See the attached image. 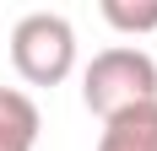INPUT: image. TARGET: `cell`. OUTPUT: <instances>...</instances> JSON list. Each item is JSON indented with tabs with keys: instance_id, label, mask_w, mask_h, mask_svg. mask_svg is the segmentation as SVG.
<instances>
[{
	"instance_id": "obj_2",
	"label": "cell",
	"mask_w": 157,
	"mask_h": 151,
	"mask_svg": "<svg viewBox=\"0 0 157 151\" xmlns=\"http://www.w3.org/2000/svg\"><path fill=\"white\" fill-rule=\"evenodd\" d=\"M11 65L27 87H60L76 70V27L60 11H27L11 27Z\"/></svg>"
},
{
	"instance_id": "obj_5",
	"label": "cell",
	"mask_w": 157,
	"mask_h": 151,
	"mask_svg": "<svg viewBox=\"0 0 157 151\" xmlns=\"http://www.w3.org/2000/svg\"><path fill=\"white\" fill-rule=\"evenodd\" d=\"M103 22L114 32H157V0L130 6V0H103Z\"/></svg>"
},
{
	"instance_id": "obj_4",
	"label": "cell",
	"mask_w": 157,
	"mask_h": 151,
	"mask_svg": "<svg viewBox=\"0 0 157 151\" xmlns=\"http://www.w3.org/2000/svg\"><path fill=\"white\" fill-rule=\"evenodd\" d=\"M38 103L16 87H0V151H33L38 146Z\"/></svg>"
},
{
	"instance_id": "obj_3",
	"label": "cell",
	"mask_w": 157,
	"mask_h": 151,
	"mask_svg": "<svg viewBox=\"0 0 157 151\" xmlns=\"http://www.w3.org/2000/svg\"><path fill=\"white\" fill-rule=\"evenodd\" d=\"M98 151H157V103L114 113L98 135Z\"/></svg>"
},
{
	"instance_id": "obj_1",
	"label": "cell",
	"mask_w": 157,
	"mask_h": 151,
	"mask_svg": "<svg viewBox=\"0 0 157 151\" xmlns=\"http://www.w3.org/2000/svg\"><path fill=\"white\" fill-rule=\"evenodd\" d=\"M81 103L103 124L125 108L157 103V60L136 43H114L103 54H92V65L81 70Z\"/></svg>"
}]
</instances>
